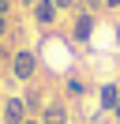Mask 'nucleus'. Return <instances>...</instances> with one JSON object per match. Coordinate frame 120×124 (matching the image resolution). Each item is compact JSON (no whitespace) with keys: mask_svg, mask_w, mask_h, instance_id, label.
Masks as SVG:
<instances>
[{"mask_svg":"<svg viewBox=\"0 0 120 124\" xmlns=\"http://www.w3.org/2000/svg\"><path fill=\"white\" fill-rule=\"evenodd\" d=\"M11 71H15V79H34V71H38V56L30 53V49H19V53L11 56Z\"/></svg>","mask_w":120,"mask_h":124,"instance_id":"1","label":"nucleus"},{"mask_svg":"<svg viewBox=\"0 0 120 124\" xmlns=\"http://www.w3.org/2000/svg\"><path fill=\"white\" fill-rule=\"evenodd\" d=\"M4 124H26V101L22 98H8L4 101Z\"/></svg>","mask_w":120,"mask_h":124,"instance_id":"2","label":"nucleus"},{"mask_svg":"<svg viewBox=\"0 0 120 124\" xmlns=\"http://www.w3.org/2000/svg\"><path fill=\"white\" fill-rule=\"evenodd\" d=\"M98 19L90 15V11H82V15H75V41H90V34H94Z\"/></svg>","mask_w":120,"mask_h":124,"instance_id":"3","label":"nucleus"},{"mask_svg":"<svg viewBox=\"0 0 120 124\" xmlns=\"http://www.w3.org/2000/svg\"><path fill=\"white\" fill-rule=\"evenodd\" d=\"M34 19L41 26H49L52 19H56V4H52V0H38V4H34Z\"/></svg>","mask_w":120,"mask_h":124,"instance_id":"4","label":"nucleus"},{"mask_svg":"<svg viewBox=\"0 0 120 124\" xmlns=\"http://www.w3.org/2000/svg\"><path fill=\"white\" fill-rule=\"evenodd\" d=\"M41 124H68V109L64 105H49L45 116H41Z\"/></svg>","mask_w":120,"mask_h":124,"instance_id":"5","label":"nucleus"},{"mask_svg":"<svg viewBox=\"0 0 120 124\" xmlns=\"http://www.w3.org/2000/svg\"><path fill=\"white\" fill-rule=\"evenodd\" d=\"M116 101H120L116 83H105V86H101V105H105V109H116Z\"/></svg>","mask_w":120,"mask_h":124,"instance_id":"6","label":"nucleus"},{"mask_svg":"<svg viewBox=\"0 0 120 124\" xmlns=\"http://www.w3.org/2000/svg\"><path fill=\"white\" fill-rule=\"evenodd\" d=\"M56 4V11H68V8H75V0H52Z\"/></svg>","mask_w":120,"mask_h":124,"instance_id":"7","label":"nucleus"},{"mask_svg":"<svg viewBox=\"0 0 120 124\" xmlns=\"http://www.w3.org/2000/svg\"><path fill=\"white\" fill-rule=\"evenodd\" d=\"M8 34V15H0V38Z\"/></svg>","mask_w":120,"mask_h":124,"instance_id":"8","label":"nucleus"},{"mask_svg":"<svg viewBox=\"0 0 120 124\" xmlns=\"http://www.w3.org/2000/svg\"><path fill=\"white\" fill-rule=\"evenodd\" d=\"M8 8H11V0H0V15H8Z\"/></svg>","mask_w":120,"mask_h":124,"instance_id":"9","label":"nucleus"},{"mask_svg":"<svg viewBox=\"0 0 120 124\" xmlns=\"http://www.w3.org/2000/svg\"><path fill=\"white\" fill-rule=\"evenodd\" d=\"M105 8H120V0H105Z\"/></svg>","mask_w":120,"mask_h":124,"instance_id":"10","label":"nucleus"},{"mask_svg":"<svg viewBox=\"0 0 120 124\" xmlns=\"http://www.w3.org/2000/svg\"><path fill=\"white\" fill-rule=\"evenodd\" d=\"M22 4H26V8H34V4H38V0H22Z\"/></svg>","mask_w":120,"mask_h":124,"instance_id":"11","label":"nucleus"},{"mask_svg":"<svg viewBox=\"0 0 120 124\" xmlns=\"http://www.w3.org/2000/svg\"><path fill=\"white\" fill-rule=\"evenodd\" d=\"M112 113H116V120H120V101H116V109H112Z\"/></svg>","mask_w":120,"mask_h":124,"instance_id":"12","label":"nucleus"},{"mask_svg":"<svg viewBox=\"0 0 120 124\" xmlns=\"http://www.w3.org/2000/svg\"><path fill=\"white\" fill-rule=\"evenodd\" d=\"M116 41H120V26H116Z\"/></svg>","mask_w":120,"mask_h":124,"instance_id":"13","label":"nucleus"},{"mask_svg":"<svg viewBox=\"0 0 120 124\" xmlns=\"http://www.w3.org/2000/svg\"><path fill=\"white\" fill-rule=\"evenodd\" d=\"M26 124H41V120H26Z\"/></svg>","mask_w":120,"mask_h":124,"instance_id":"14","label":"nucleus"}]
</instances>
